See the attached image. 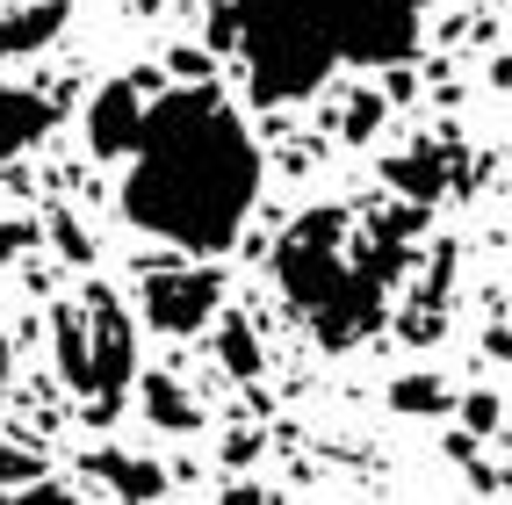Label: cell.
I'll list each match as a JSON object with an SVG mask.
<instances>
[{"instance_id": "1", "label": "cell", "mask_w": 512, "mask_h": 505, "mask_svg": "<svg viewBox=\"0 0 512 505\" xmlns=\"http://www.w3.org/2000/svg\"><path fill=\"white\" fill-rule=\"evenodd\" d=\"M260 202V145L246 116L210 87H166L145 101V130L130 145V181H123V217L181 253H224L238 246Z\"/></svg>"}, {"instance_id": "2", "label": "cell", "mask_w": 512, "mask_h": 505, "mask_svg": "<svg viewBox=\"0 0 512 505\" xmlns=\"http://www.w3.org/2000/svg\"><path fill=\"white\" fill-rule=\"evenodd\" d=\"M426 0H231L217 37L238 51L267 109L311 101L339 65H404L419 51Z\"/></svg>"}, {"instance_id": "3", "label": "cell", "mask_w": 512, "mask_h": 505, "mask_svg": "<svg viewBox=\"0 0 512 505\" xmlns=\"http://www.w3.org/2000/svg\"><path fill=\"white\" fill-rule=\"evenodd\" d=\"M397 267H404V231L354 239V210H303L275 246L282 296L325 347H354L383 325Z\"/></svg>"}, {"instance_id": "4", "label": "cell", "mask_w": 512, "mask_h": 505, "mask_svg": "<svg viewBox=\"0 0 512 505\" xmlns=\"http://www.w3.org/2000/svg\"><path fill=\"white\" fill-rule=\"evenodd\" d=\"M51 340H58V376L73 397H87L94 419H109L130 376H138V332H130L123 303L94 282L87 303H65V311L51 318Z\"/></svg>"}, {"instance_id": "5", "label": "cell", "mask_w": 512, "mask_h": 505, "mask_svg": "<svg viewBox=\"0 0 512 505\" xmlns=\"http://www.w3.org/2000/svg\"><path fill=\"white\" fill-rule=\"evenodd\" d=\"M224 303V275L217 267H152L145 275V318L152 332H202Z\"/></svg>"}, {"instance_id": "6", "label": "cell", "mask_w": 512, "mask_h": 505, "mask_svg": "<svg viewBox=\"0 0 512 505\" xmlns=\"http://www.w3.org/2000/svg\"><path fill=\"white\" fill-rule=\"evenodd\" d=\"M145 73H123L109 80L94 101H87V145L94 159H130V145H138V130H145Z\"/></svg>"}, {"instance_id": "7", "label": "cell", "mask_w": 512, "mask_h": 505, "mask_svg": "<svg viewBox=\"0 0 512 505\" xmlns=\"http://www.w3.org/2000/svg\"><path fill=\"white\" fill-rule=\"evenodd\" d=\"M455 174H462V152L455 145H419V152L383 159V181L397 195H412V202H440V195L455 188Z\"/></svg>"}, {"instance_id": "8", "label": "cell", "mask_w": 512, "mask_h": 505, "mask_svg": "<svg viewBox=\"0 0 512 505\" xmlns=\"http://www.w3.org/2000/svg\"><path fill=\"white\" fill-rule=\"evenodd\" d=\"M51 123H58L51 94H37V87H0V159H15V152H29V145H44V138H51Z\"/></svg>"}, {"instance_id": "9", "label": "cell", "mask_w": 512, "mask_h": 505, "mask_svg": "<svg viewBox=\"0 0 512 505\" xmlns=\"http://www.w3.org/2000/svg\"><path fill=\"white\" fill-rule=\"evenodd\" d=\"M65 15H73V0H22L15 15H0V58H29V51H44Z\"/></svg>"}, {"instance_id": "10", "label": "cell", "mask_w": 512, "mask_h": 505, "mask_svg": "<svg viewBox=\"0 0 512 505\" xmlns=\"http://www.w3.org/2000/svg\"><path fill=\"white\" fill-rule=\"evenodd\" d=\"M87 469H94V477L109 484L116 498H166V469H152V462H138V455H123V448L87 455Z\"/></svg>"}, {"instance_id": "11", "label": "cell", "mask_w": 512, "mask_h": 505, "mask_svg": "<svg viewBox=\"0 0 512 505\" xmlns=\"http://www.w3.org/2000/svg\"><path fill=\"white\" fill-rule=\"evenodd\" d=\"M138 390H145V419H152V426H166V433H195V426H202V404H195L174 376H145Z\"/></svg>"}, {"instance_id": "12", "label": "cell", "mask_w": 512, "mask_h": 505, "mask_svg": "<svg viewBox=\"0 0 512 505\" xmlns=\"http://www.w3.org/2000/svg\"><path fill=\"white\" fill-rule=\"evenodd\" d=\"M217 361H224V376H238V383H253L260 368H267V354H260V340H253L246 318H224L217 325Z\"/></svg>"}, {"instance_id": "13", "label": "cell", "mask_w": 512, "mask_h": 505, "mask_svg": "<svg viewBox=\"0 0 512 505\" xmlns=\"http://www.w3.org/2000/svg\"><path fill=\"white\" fill-rule=\"evenodd\" d=\"M390 404L404 419H426V412H448V390H440V376H397L390 383Z\"/></svg>"}, {"instance_id": "14", "label": "cell", "mask_w": 512, "mask_h": 505, "mask_svg": "<svg viewBox=\"0 0 512 505\" xmlns=\"http://www.w3.org/2000/svg\"><path fill=\"white\" fill-rule=\"evenodd\" d=\"M44 477V462L29 455V448H15V441H0V484H37Z\"/></svg>"}, {"instance_id": "15", "label": "cell", "mask_w": 512, "mask_h": 505, "mask_svg": "<svg viewBox=\"0 0 512 505\" xmlns=\"http://www.w3.org/2000/svg\"><path fill=\"white\" fill-rule=\"evenodd\" d=\"M462 419H469V433H498V397L491 390H469L462 397Z\"/></svg>"}, {"instance_id": "16", "label": "cell", "mask_w": 512, "mask_h": 505, "mask_svg": "<svg viewBox=\"0 0 512 505\" xmlns=\"http://www.w3.org/2000/svg\"><path fill=\"white\" fill-rule=\"evenodd\" d=\"M375 116H383V101H375V94H354V116H347V138H368V130H375Z\"/></svg>"}, {"instance_id": "17", "label": "cell", "mask_w": 512, "mask_h": 505, "mask_svg": "<svg viewBox=\"0 0 512 505\" xmlns=\"http://www.w3.org/2000/svg\"><path fill=\"white\" fill-rule=\"evenodd\" d=\"M51 231H58V246H65V253H73V260H87V239H80V224H73V217H58Z\"/></svg>"}, {"instance_id": "18", "label": "cell", "mask_w": 512, "mask_h": 505, "mask_svg": "<svg viewBox=\"0 0 512 505\" xmlns=\"http://www.w3.org/2000/svg\"><path fill=\"white\" fill-rule=\"evenodd\" d=\"M174 73L181 80H202V73H210V58H202V51H174Z\"/></svg>"}, {"instance_id": "19", "label": "cell", "mask_w": 512, "mask_h": 505, "mask_svg": "<svg viewBox=\"0 0 512 505\" xmlns=\"http://www.w3.org/2000/svg\"><path fill=\"white\" fill-rule=\"evenodd\" d=\"M29 239H37V231H29V224H0V253H22Z\"/></svg>"}, {"instance_id": "20", "label": "cell", "mask_w": 512, "mask_h": 505, "mask_svg": "<svg viewBox=\"0 0 512 505\" xmlns=\"http://www.w3.org/2000/svg\"><path fill=\"white\" fill-rule=\"evenodd\" d=\"M491 354L512 361V318H491Z\"/></svg>"}, {"instance_id": "21", "label": "cell", "mask_w": 512, "mask_h": 505, "mask_svg": "<svg viewBox=\"0 0 512 505\" xmlns=\"http://www.w3.org/2000/svg\"><path fill=\"white\" fill-rule=\"evenodd\" d=\"M130 8H159V0H130Z\"/></svg>"}]
</instances>
